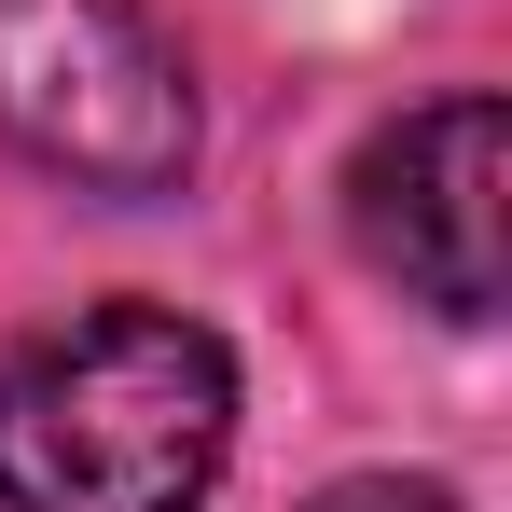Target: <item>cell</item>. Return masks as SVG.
Here are the masks:
<instances>
[{
	"mask_svg": "<svg viewBox=\"0 0 512 512\" xmlns=\"http://www.w3.org/2000/svg\"><path fill=\"white\" fill-rule=\"evenodd\" d=\"M236 457V360L180 305H84L0 360V512H194Z\"/></svg>",
	"mask_w": 512,
	"mask_h": 512,
	"instance_id": "cell-1",
	"label": "cell"
},
{
	"mask_svg": "<svg viewBox=\"0 0 512 512\" xmlns=\"http://www.w3.org/2000/svg\"><path fill=\"white\" fill-rule=\"evenodd\" d=\"M0 139L84 194H167L194 167V84L153 0H0Z\"/></svg>",
	"mask_w": 512,
	"mask_h": 512,
	"instance_id": "cell-2",
	"label": "cell"
},
{
	"mask_svg": "<svg viewBox=\"0 0 512 512\" xmlns=\"http://www.w3.org/2000/svg\"><path fill=\"white\" fill-rule=\"evenodd\" d=\"M499 194H512V111L499 97H429L346 167V222H360L374 277H402L416 305L499 319Z\"/></svg>",
	"mask_w": 512,
	"mask_h": 512,
	"instance_id": "cell-3",
	"label": "cell"
},
{
	"mask_svg": "<svg viewBox=\"0 0 512 512\" xmlns=\"http://www.w3.org/2000/svg\"><path fill=\"white\" fill-rule=\"evenodd\" d=\"M305 512H457L443 485H402V471H346V485H319Z\"/></svg>",
	"mask_w": 512,
	"mask_h": 512,
	"instance_id": "cell-4",
	"label": "cell"
}]
</instances>
